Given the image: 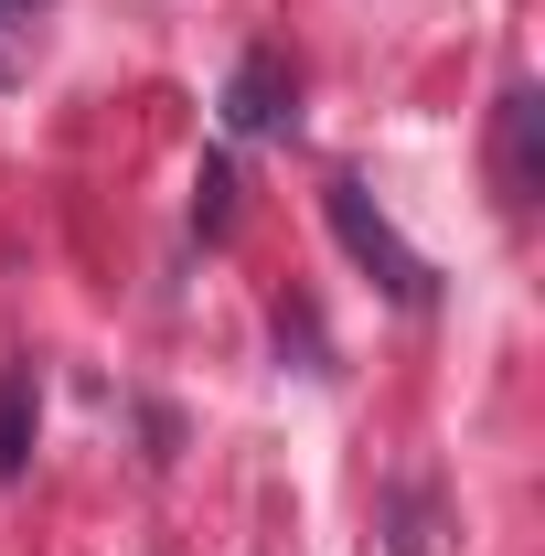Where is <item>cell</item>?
Returning a JSON list of instances; mask_svg holds the SVG:
<instances>
[{
  "instance_id": "obj_1",
  "label": "cell",
  "mask_w": 545,
  "mask_h": 556,
  "mask_svg": "<svg viewBox=\"0 0 545 556\" xmlns=\"http://www.w3.org/2000/svg\"><path fill=\"white\" fill-rule=\"evenodd\" d=\"M321 214H332L342 257H353V268L375 278V289H385L396 311H428V300H439V268H428V257H417L407 236L385 225V204H375L364 182H321Z\"/></svg>"
},
{
  "instance_id": "obj_2",
  "label": "cell",
  "mask_w": 545,
  "mask_h": 556,
  "mask_svg": "<svg viewBox=\"0 0 545 556\" xmlns=\"http://www.w3.org/2000/svg\"><path fill=\"white\" fill-rule=\"evenodd\" d=\"M545 108H535V86H503V108H492V182H503V204H535L545 193Z\"/></svg>"
},
{
  "instance_id": "obj_3",
  "label": "cell",
  "mask_w": 545,
  "mask_h": 556,
  "mask_svg": "<svg viewBox=\"0 0 545 556\" xmlns=\"http://www.w3.org/2000/svg\"><path fill=\"white\" fill-rule=\"evenodd\" d=\"M289 108H300V86H289L278 54H246V65L225 75V139H278Z\"/></svg>"
},
{
  "instance_id": "obj_4",
  "label": "cell",
  "mask_w": 545,
  "mask_h": 556,
  "mask_svg": "<svg viewBox=\"0 0 545 556\" xmlns=\"http://www.w3.org/2000/svg\"><path fill=\"white\" fill-rule=\"evenodd\" d=\"M33 428H43V396H33V364H11V375H0V492L22 482V460H33Z\"/></svg>"
},
{
  "instance_id": "obj_5",
  "label": "cell",
  "mask_w": 545,
  "mask_h": 556,
  "mask_svg": "<svg viewBox=\"0 0 545 556\" xmlns=\"http://www.w3.org/2000/svg\"><path fill=\"white\" fill-rule=\"evenodd\" d=\"M193 225H204V236L236 225V161H204V182H193Z\"/></svg>"
},
{
  "instance_id": "obj_6",
  "label": "cell",
  "mask_w": 545,
  "mask_h": 556,
  "mask_svg": "<svg viewBox=\"0 0 545 556\" xmlns=\"http://www.w3.org/2000/svg\"><path fill=\"white\" fill-rule=\"evenodd\" d=\"M33 11H43V0H0V33H11V22H33ZM11 75H22V54L0 43V86H11Z\"/></svg>"
}]
</instances>
